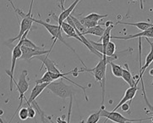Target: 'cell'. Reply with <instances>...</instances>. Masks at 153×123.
<instances>
[{"label": "cell", "instance_id": "10", "mask_svg": "<svg viewBox=\"0 0 153 123\" xmlns=\"http://www.w3.org/2000/svg\"><path fill=\"white\" fill-rule=\"evenodd\" d=\"M21 49V57L20 59H25V60H27L29 61L31 59H33L36 56H40V55H44V54H48L49 55V54L51 53L50 50H39V49H31V48H28V47H25V46H22L20 47Z\"/></svg>", "mask_w": 153, "mask_h": 123}, {"label": "cell", "instance_id": "2", "mask_svg": "<svg viewBox=\"0 0 153 123\" xmlns=\"http://www.w3.org/2000/svg\"><path fill=\"white\" fill-rule=\"evenodd\" d=\"M35 58H36L37 59H39V60H41V61H42V66H41L40 71L42 70V67H44L45 66L47 70H48V71L52 72V73L58 74V75L61 76L63 79H65V80L69 81V82H72V83L74 84V85H75L76 87L80 88L82 89V90L84 91V94H85V100H86V101H88V97H87V94H86V93H85V89L90 88L91 87V85H89L88 87H83V86H81V85H79V84L74 82V81L70 80L69 77H67V76H68V75H69V74H73L74 72L78 71V68H74V70H70V71H69V72H65V73H63V72H62V71H61V70H60L58 68V66H57V64H56V63H55V61H53V60H52V59H50L48 54H44V55L36 56V57H35Z\"/></svg>", "mask_w": 153, "mask_h": 123}, {"label": "cell", "instance_id": "26", "mask_svg": "<svg viewBox=\"0 0 153 123\" xmlns=\"http://www.w3.org/2000/svg\"><path fill=\"white\" fill-rule=\"evenodd\" d=\"M120 109L124 111V112H128V113H130L129 110H130V104L129 103H124L121 106H120Z\"/></svg>", "mask_w": 153, "mask_h": 123}, {"label": "cell", "instance_id": "25", "mask_svg": "<svg viewBox=\"0 0 153 123\" xmlns=\"http://www.w3.org/2000/svg\"><path fill=\"white\" fill-rule=\"evenodd\" d=\"M28 116L29 118H34L36 116V110H34V108L31 106H28Z\"/></svg>", "mask_w": 153, "mask_h": 123}, {"label": "cell", "instance_id": "29", "mask_svg": "<svg viewBox=\"0 0 153 123\" xmlns=\"http://www.w3.org/2000/svg\"><path fill=\"white\" fill-rule=\"evenodd\" d=\"M149 74H150V76H153V68H152V69L149 70Z\"/></svg>", "mask_w": 153, "mask_h": 123}, {"label": "cell", "instance_id": "16", "mask_svg": "<svg viewBox=\"0 0 153 123\" xmlns=\"http://www.w3.org/2000/svg\"><path fill=\"white\" fill-rule=\"evenodd\" d=\"M114 24L110 25L109 26H107V27L105 28V32H104L102 37H101V39H100V41H98L99 43H102V47H103V54H102V55H104L105 49H106L108 44L110 42V39H111V31L114 28Z\"/></svg>", "mask_w": 153, "mask_h": 123}, {"label": "cell", "instance_id": "28", "mask_svg": "<svg viewBox=\"0 0 153 123\" xmlns=\"http://www.w3.org/2000/svg\"><path fill=\"white\" fill-rule=\"evenodd\" d=\"M140 1V10H144V4H143V0H139Z\"/></svg>", "mask_w": 153, "mask_h": 123}, {"label": "cell", "instance_id": "12", "mask_svg": "<svg viewBox=\"0 0 153 123\" xmlns=\"http://www.w3.org/2000/svg\"><path fill=\"white\" fill-rule=\"evenodd\" d=\"M137 91H138V85H134V87H129V88H128L125 91L123 98L119 101V103L117 104V106L113 109L112 111H117V110L120 108V106L123 104L131 103V101L134 98V96H135V94L137 93Z\"/></svg>", "mask_w": 153, "mask_h": 123}, {"label": "cell", "instance_id": "8", "mask_svg": "<svg viewBox=\"0 0 153 123\" xmlns=\"http://www.w3.org/2000/svg\"><path fill=\"white\" fill-rule=\"evenodd\" d=\"M22 45V43L21 41L19 40L18 44L15 45V48L12 50V59H11V67H10V70H6V73L8 74V76H10V92H12L13 90V86L15 82V80L14 78V72H15V64H16V61L17 59H20L21 57V47Z\"/></svg>", "mask_w": 153, "mask_h": 123}, {"label": "cell", "instance_id": "33", "mask_svg": "<svg viewBox=\"0 0 153 123\" xmlns=\"http://www.w3.org/2000/svg\"><path fill=\"white\" fill-rule=\"evenodd\" d=\"M152 123H153V116H152Z\"/></svg>", "mask_w": 153, "mask_h": 123}, {"label": "cell", "instance_id": "7", "mask_svg": "<svg viewBox=\"0 0 153 123\" xmlns=\"http://www.w3.org/2000/svg\"><path fill=\"white\" fill-rule=\"evenodd\" d=\"M101 116H103L108 121H112L116 123H128V122H141L146 120H152V117L144 119H128L124 117L121 114L117 111H108L105 110V106L102 105L101 107Z\"/></svg>", "mask_w": 153, "mask_h": 123}, {"label": "cell", "instance_id": "31", "mask_svg": "<svg viewBox=\"0 0 153 123\" xmlns=\"http://www.w3.org/2000/svg\"><path fill=\"white\" fill-rule=\"evenodd\" d=\"M0 123H4V121H3V119H2V117L0 116Z\"/></svg>", "mask_w": 153, "mask_h": 123}, {"label": "cell", "instance_id": "21", "mask_svg": "<svg viewBox=\"0 0 153 123\" xmlns=\"http://www.w3.org/2000/svg\"><path fill=\"white\" fill-rule=\"evenodd\" d=\"M111 65V70H112V73L114 75V76L116 77H122V73H123V66L119 65L114 63V62H110L109 63Z\"/></svg>", "mask_w": 153, "mask_h": 123}, {"label": "cell", "instance_id": "24", "mask_svg": "<svg viewBox=\"0 0 153 123\" xmlns=\"http://www.w3.org/2000/svg\"><path fill=\"white\" fill-rule=\"evenodd\" d=\"M19 114V117L22 121H25L29 118L28 116V109L27 108H20V110L18 111Z\"/></svg>", "mask_w": 153, "mask_h": 123}, {"label": "cell", "instance_id": "9", "mask_svg": "<svg viewBox=\"0 0 153 123\" xmlns=\"http://www.w3.org/2000/svg\"><path fill=\"white\" fill-rule=\"evenodd\" d=\"M80 1H81V0H75L74 3H72V4H70V6H69V8L64 9V10H62L59 16H57V15H55L54 13H53V12L50 13V15L53 18V20H55L57 21L59 27L61 28V25L63 24V22L65 21V20L69 17V15H72V12L74 11V8H76L77 4H79Z\"/></svg>", "mask_w": 153, "mask_h": 123}, {"label": "cell", "instance_id": "15", "mask_svg": "<svg viewBox=\"0 0 153 123\" xmlns=\"http://www.w3.org/2000/svg\"><path fill=\"white\" fill-rule=\"evenodd\" d=\"M61 29H62V31L64 32L65 34L67 35L68 38H75V39H77L82 44V40L79 38V37L78 36V34L76 33L75 29H74L71 25H69L68 22H66V21L63 22V24L61 25Z\"/></svg>", "mask_w": 153, "mask_h": 123}, {"label": "cell", "instance_id": "4", "mask_svg": "<svg viewBox=\"0 0 153 123\" xmlns=\"http://www.w3.org/2000/svg\"><path fill=\"white\" fill-rule=\"evenodd\" d=\"M39 15V20H36V19H33V21L36 22V23H37V24L42 25V26H43L45 28L47 29V31L49 32L51 36H52V39L53 40V44L51 46V49H49L50 51H52V49H53V46L56 44V42H57V40L59 39L63 44H64L65 46H67L69 49H71L73 52H74V54H76V52H75V50H74L70 45H69L63 38V37H62V29L59 27V26L58 25H53V24H50L49 22H47V21H44V20H42V18H41V15L38 14Z\"/></svg>", "mask_w": 153, "mask_h": 123}, {"label": "cell", "instance_id": "27", "mask_svg": "<svg viewBox=\"0 0 153 123\" xmlns=\"http://www.w3.org/2000/svg\"><path fill=\"white\" fill-rule=\"evenodd\" d=\"M66 0H60V8H61V11L64 10L65 8H64V2Z\"/></svg>", "mask_w": 153, "mask_h": 123}, {"label": "cell", "instance_id": "23", "mask_svg": "<svg viewBox=\"0 0 153 123\" xmlns=\"http://www.w3.org/2000/svg\"><path fill=\"white\" fill-rule=\"evenodd\" d=\"M100 118H101V110H99L97 112L90 115L85 123H97Z\"/></svg>", "mask_w": 153, "mask_h": 123}, {"label": "cell", "instance_id": "6", "mask_svg": "<svg viewBox=\"0 0 153 123\" xmlns=\"http://www.w3.org/2000/svg\"><path fill=\"white\" fill-rule=\"evenodd\" d=\"M27 76H28V71L26 70H22V72L20 74V78H19V82H15V85L16 86V88H17V91L19 92V94H20V104H19V106L17 107L16 109V110H15V112L13 115V116H12V118L10 120V123L11 122V121L14 119V117L15 116V115L18 113V111L20 110V108H21V106H22V104H23V101L25 100V94L28 91V89H29V82H28V78H27Z\"/></svg>", "mask_w": 153, "mask_h": 123}, {"label": "cell", "instance_id": "22", "mask_svg": "<svg viewBox=\"0 0 153 123\" xmlns=\"http://www.w3.org/2000/svg\"><path fill=\"white\" fill-rule=\"evenodd\" d=\"M69 17L71 18V20H73V22H74V27H75V29H77L78 31H79V32L81 33L82 35H84V33L85 32V31H86V28L83 25L80 23V21H79V20H78L76 17H74V16H73L72 15H69Z\"/></svg>", "mask_w": 153, "mask_h": 123}, {"label": "cell", "instance_id": "20", "mask_svg": "<svg viewBox=\"0 0 153 123\" xmlns=\"http://www.w3.org/2000/svg\"><path fill=\"white\" fill-rule=\"evenodd\" d=\"M115 52H116V45L113 42H109L106 49H105V53H104V56H108V57H114V58H116L118 59V55L115 54Z\"/></svg>", "mask_w": 153, "mask_h": 123}, {"label": "cell", "instance_id": "3", "mask_svg": "<svg viewBox=\"0 0 153 123\" xmlns=\"http://www.w3.org/2000/svg\"><path fill=\"white\" fill-rule=\"evenodd\" d=\"M9 1H10V3L11 4V5H12V7L14 8V10H15V14L17 15V17H19V16L21 17V20L20 21V32H19V34H18V36L15 37L14 38H11V39L9 40V43H10V44H12V43H14L16 40L19 41V40L22 38V36L25 34V32H29L30 30V28H31L32 24H33V22H34V21H33L34 17H33V15H32V7H33L34 0H31L30 5V10L28 11V13H26V14H25V13H24L22 10H20V9L16 8L11 0H9Z\"/></svg>", "mask_w": 153, "mask_h": 123}, {"label": "cell", "instance_id": "18", "mask_svg": "<svg viewBox=\"0 0 153 123\" xmlns=\"http://www.w3.org/2000/svg\"><path fill=\"white\" fill-rule=\"evenodd\" d=\"M117 24H123V25H128V26H135L136 28L140 30L141 32H144L146 30H147L150 27H152L153 25L149 22H135V23H130V22H123V21H117Z\"/></svg>", "mask_w": 153, "mask_h": 123}, {"label": "cell", "instance_id": "1", "mask_svg": "<svg viewBox=\"0 0 153 123\" xmlns=\"http://www.w3.org/2000/svg\"><path fill=\"white\" fill-rule=\"evenodd\" d=\"M117 59L114 57H108V56H104L102 59L99 61L97 64L92 68L88 69L87 67L82 68L81 70H78V73L81 72H90L92 73L94 76V78L96 82H97L101 86L102 88V105H104L105 101V86H106V71H107V65L110 62H114V60Z\"/></svg>", "mask_w": 153, "mask_h": 123}, {"label": "cell", "instance_id": "13", "mask_svg": "<svg viewBox=\"0 0 153 123\" xmlns=\"http://www.w3.org/2000/svg\"><path fill=\"white\" fill-rule=\"evenodd\" d=\"M48 84L49 83H36L33 89L31 90V93H30L29 99L25 98V102H26L28 106H31V104L36 101V98L42 93V91L45 88H47V87L48 86Z\"/></svg>", "mask_w": 153, "mask_h": 123}, {"label": "cell", "instance_id": "30", "mask_svg": "<svg viewBox=\"0 0 153 123\" xmlns=\"http://www.w3.org/2000/svg\"><path fill=\"white\" fill-rule=\"evenodd\" d=\"M147 114H149V115H151V116H153V109L152 111H150V112H147Z\"/></svg>", "mask_w": 153, "mask_h": 123}, {"label": "cell", "instance_id": "19", "mask_svg": "<svg viewBox=\"0 0 153 123\" xmlns=\"http://www.w3.org/2000/svg\"><path fill=\"white\" fill-rule=\"evenodd\" d=\"M108 15H100V14H97V13H91V14L87 15L86 16H84L82 18L85 20L91 21V22H94V23H97V24H100L99 21L102 19L108 17Z\"/></svg>", "mask_w": 153, "mask_h": 123}, {"label": "cell", "instance_id": "14", "mask_svg": "<svg viewBox=\"0 0 153 123\" xmlns=\"http://www.w3.org/2000/svg\"><path fill=\"white\" fill-rule=\"evenodd\" d=\"M124 67L123 69V73H122V78L129 85V87H134V85H138L139 82L140 81V78H138L136 81H134V76H132V74L129 70L128 64H124Z\"/></svg>", "mask_w": 153, "mask_h": 123}, {"label": "cell", "instance_id": "32", "mask_svg": "<svg viewBox=\"0 0 153 123\" xmlns=\"http://www.w3.org/2000/svg\"><path fill=\"white\" fill-rule=\"evenodd\" d=\"M153 77V76H152ZM151 85H152V86H153V79H152V84H151Z\"/></svg>", "mask_w": 153, "mask_h": 123}, {"label": "cell", "instance_id": "5", "mask_svg": "<svg viewBox=\"0 0 153 123\" xmlns=\"http://www.w3.org/2000/svg\"><path fill=\"white\" fill-rule=\"evenodd\" d=\"M47 88L51 91L53 94H54L56 96L59 97L62 99H66V98L73 97L75 94V90L72 87L65 84L63 81H54L53 82L48 84Z\"/></svg>", "mask_w": 153, "mask_h": 123}, {"label": "cell", "instance_id": "11", "mask_svg": "<svg viewBox=\"0 0 153 123\" xmlns=\"http://www.w3.org/2000/svg\"><path fill=\"white\" fill-rule=\"evenodd\" d=\"M153 38V26L147 30L141 32L137 34L126 35V36H111V38L114 39H120V40H128L134 39V38Z\"/></svg>", "mask_w": 153, "mask_h": 123}, {"label": "cell", "instance_id": "34", "mask_svg": "<svg viewBox=\"0 0 153 123\" xmlns=\"http://www.w3.org/2000/svg\"><path fill=\"white\" fill-rule=\"evenodd\" d=\"M152 25H153V23H152Z\"/></svg>", "mask_w": 153, "mask_h": 123}, {"label": "cell", "instance_id": "17", "mask_svg": "<svg viewBox=\"0 0 153 123\" xmlns=\"http://www.w3.org/2000/svg\"><path fill=\"white\" fill-rule=\"evenodd\" d=\"M102 25L105 26V24L102 23V24L97 25L94 27L89 28V29H86L85 32L84 33L85 35H93V36H97V37H102L104 32H105V28L102 27Z\"/></svg>", "mask_w": 153, "mask_h": 123}]
</instances>
